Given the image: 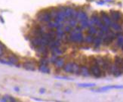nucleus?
I'll use <instances>...</instances> for the list:
<instances>
[{
	"label": "nucleus",
	"instance_id": "obj_1",
	"mask_svg": "<svg viewBox=\"0 0 123 102\" xmlns=\"http://www.w3.org/2000/svg\"><path fill=\"white\" fill-rule=\"evenodd\" d=\"M69 39L75 43H82L84 41V37L82 33V28L81 26H77L73 30L69 32Z\"/></svg>",
	"mask_w": 123,
	"mask_h": 102
},
{
	"label": "nucleus",
	"instance_id": "obj_3",
	"mask_svg": "<svg viewBox=\"0 0 123 102\" xmlns=\"http://www.w3.org/2000/svg\"><path fill=\"white\" fill-rule=\"evenodd\" d=\"M89 70H90V73L96 78L100 77L103 74L102 70H101V68L98 65H97V64H92V65L91 66V67L89 68Z\"/></svg>",
	"mask_w": 123,
	"mask_h": 102
},
{
	"label": "nucleus",
	"instance_id": "obj_15",
	"mask_svg": "<svg viewBox=\"0 0 123 102\" xmlns=\"http://www.w3.org/2000/svg\"><path fill=\"white\" fill-rule=\"evenodd\" d=\"M55 66L58 68H61V67H63L64 64H65V61H64V59L62 58V57H57L56 59V61H55Z\"/></svg>",
	"mask_w": 123,
	"mask_h": 102
},
{
	"label": "nucleus",
	"instance_id": "obj_16",
	"mask_svg": "<svg viewBox=\"0 0 123 102\" xmlns=\"http://www.w3.org/2000/svg\"><path fill=\"white\" fill-rule=\"evenodd\" d=\"M23 66L26 70H35V69H36V67L34 64L30 61L25 62Z\"/></svg>",
	"mask_w": 123,
	"mask_h": 102
},
{
	"label": "nucleus",
	"instance_id": "obj_23",
	"mask_svg": "<svg viewBox=\"0 0 123 102\" xmlns=\"http://www.w3.org/2000/svg\"><path fill=\"white\" fill-rule=\"evenodd\" d=\"M39 70L42 73H50V69L49 68L48 65H40Z\"/></svg>",
	"mask_w": 123,
	"mask_h": 102
},
{
	"label": "nucleus",
	"instance_id": "obj_30",
	"mask_svg": "<svg viewBox=\"0 0 123 102\" xmlns=\"http://www.w3.org/2000/svg\"><path fill=\"white\" fill-rule=\"evenodd\" d=\"M5 49H6V48H5V45L2 43V42H0V57H2L3 55Z\"/></svg>",
	"mask_w": 123,
	"mask_h": 102
},
{
	"label": "nucleus",
	"instance_id": "obj_20",
	"mask_svg": "<svg viewBox=\"0 0 123 102\" xmlns=\"http://www.w3.org/2000/svg\"><path fill=\"white\" fill-rule=\"evenodd\" d=\"M51 52L54 55L56 56H60L63 54V51L60 49L59 47H57V48H54V49H51Z\"/></svg>",
	"mask_w": 123,
	"mask_h": 102
},
{
	"label": "nucleus",
	"instance_id": "obj_26",
	"mask_svg": "<svg viewBox=\"0 0 123 102\" xmlns=\"http://www.w3.org/2000/svg\"><path fill=\"white\" fill-rule=\"evenodd\" d=\"M73 73L79 75L80 73V66L77 64H73Z\"/></svg>",
	"mask_w": 123,
	"mask_h": 102
},
{
	"label": "nucleus",
	"instance_id": "obj_18",
	"mask_svg": "<svg viewBox=\"0 0 123 102\" xmlns=\"http://www.w3.org/2000/svg\"><path fill=\"white\" fill-rule=\"evenodd\" d=\"M36 49H37V52L41 54V55H44V56L45 55H47L48 51H47V49H46V46H45V45H40L39 47H37Z\"/></svg>",
	"mask_w": 123,
	"mask_h": 102
},
{
	"label": "nucleus",
	"instance_id": "obj_22",
	"mask_svg": "<svg viewBox=\"0 0 123 102\" xmlns=\"http://www.w3.org/2000/svg\"><path fill=\"white\" fill-rule=\"evenodd\" d=\"M78 20L75 18H69L68 20V25H69L71 27H76Z\"/></svg>",
	"mask_w": 123,
	"mask_h": 102
},
{
	"label": "nucleus",
	"instance_id": "obj_19",
	"mask_svg": "<svg viewBox=\"0 0 123 102\" xmlns=\"http://www.w3.org/2000/svg\"><path fill=\"white\" fill-rule=\"evenodd\" d=\"M114 64L121 68L122 66L123 65V57H122L120 56H116L114 60Z\"/></svg>",
	"mask_w": 123,
	"mask_h": 102
},
{
	"label": "nucleus",
	"instance_id": "obj_29",
	"mask_svg": "<svg viewBox=\"0 0 123 102\" xmlns=\"http://www.w3.org/2000/svg\"><path fill=\"white\" fill-rule=\"evenodd\" d=\"M57 12H58V9H56V8H52L49 13H50V15L51 17V19H54L57 17Z\"/></svg>",
	"mask_w": 123,
	"mask_h": 102
},
{
	"label": "nucleus",
	"instance_id": "obj_5",
	"mask_svg": "<svg viewBox=\"0 0 123 102\" xmlns=\"http://www.w3.org/2000/svg\"><path fill=\"white\" fill-rule=\"evenodd\" d=\"M122 14L119 11H110V18L114 22H118L122 19Z\"/></svg>",
	"mask_w": 123,
	"mask_h": 102
},
{
	"label": "nucleus",
	"instance_id": "obj_6",
	"mask_svg": "<svg viewBox=\"0 0 123 102\" xmlns=\"http://www.w3.org/2000/svg\"><path fill=\"white\" fill-rule=\"evenodd\" d=\"M100 19H101V21H102V23L104 24H105L106 26H110L112 22H113L110 16L108 14H106L105 12L101 13V18H100Z\"/></svg>",
	"mask_w": 123,
	"mask_h": 102
},
{
	"label": "nucleus",
	"instance_id": "obj_14",
	"mask_svg": "<svg viewBox=\"0 0 123 102\" xmlns=\"http://www.w3.org/2000/svg\"><path fill=\"white\" fill-rule=\"evenodd\" d=\"M49 47L51 49H54V48H57V47H60L61 46V42L59 40H55V39H53L51 40L49 43Z\"/></svg>",
	"mask_w": 123,
	"mask_h": 102
},
{
	"label": "nucleus",
	"instance_id": "obj_9",
	"mask_svg": "<svg viewBox=\"0 0 123 102\" xmlns=\"http://www.w3.org/2000/svg\"><path fill=\"white\" fill-rule=\"evenodd\" d=\"M82 76H85V77H88V76H90V70H89V68H88L86 66H81L80 67V73Z\"/></svg>",
	"mask_w": 123,
	"mask_h": 102
},
{
	"label": "nucleus",
	"instance_id": "obj_31",
	"mask_svg": "<svg viewBox=\"0 0 123 102\" xmlns=\"http://www.w3.org/2000/svg\"><path fill=\"white\" fill-rule=\"evenodd\" d=\"M63 30L65 32H67V33H69L71 30H72V27L69 25H67V26H64L63 27Z\"/></svg>",
	"mask_w": 123,
	"mask_h": 102
},
{
	"label": "nucleus",
	"instance_id": "obj_13",
	"mask_svg": "<svg viewBox=\"0 0 123 102\" xmlns=\"http://www.w3.org/2000/svg\"><path fill=\"white\" fill-rule=\"evenodd\" d=\"M31 43H32V45H34L35 48H37V47L42 45L41 37H37V36L34 37V38H33V39H32Z\"/></svg>",
	"mask_w": 123,
	"mask_h": 102
},
{
	"label": "nucleus",
	"instance_id": "obj_11",
	"mask_svg": "<svg viewBox=\"0 0 123 102\" xmlns=\"http://www.w3.org/2000/svg\"><path fill=\"white\" fill-rule=\"evenodd\" d=\"M63 70L66 73H73V63H67L65 65H63Z\"/></svg>",
	"mask_w": 123,
	"mask_h": 102
},
{
	"label": "nucleus",
	"instance_id": "obj_7",
	"mask_svg": "<svg viewBox=\"0 0 123 102\" xmlns=\"http://www.w3.org/2000/svg\"><path fill=\"white\" fill-rule=\"evenodd\" d=\"M74 18L76 19L78 21H79V22H80V21H82V20L88 19V16H87V14L85 12H76Z\"/></svg>",
	"mask_w": 123,
	"mask_h": 102
},
{
	"label": "nucleus",
	"instance_id": "obj_2",
	"mask_svg": "<svg viewBox=\"0 0 123 102\" xmlns=\"http://www.w3.org/2000/svg\"><path fill=\"white\" fill-rule=\"evenodd\" d=\"M37 19H38V20L41 21V22L48 23L51 20V17L50 15L49 12L42 11V12L39 13L38 15H37Z\"/></svg>",
	"mask_w": 123,
	"mask_h": 102
},
{
	"label": "nucleus",
	"instance_id": "obj_17",
	"mask_svg": "<svg viewBox=\"0 0 123 102\" xmlns=\"http://www.w3.org/2000/svg\"><path fill=\"white\" fill-rule=\"evenodd\" d=\"M93 43L94 45V47L96 48H98L101 45V44L103 43V39L101 38L100 36H97V37H94V39Z\"/></svg>",
	"mask_w": 123,
	"mask_h": 102
},
{
	"label": "nucleus",
	"instance_id": "obj_34",
	"mask_svg": "<svg viewBox=\"0 0 123 102\" xmlns=\"http://www.w3.org/2000/svg\"><path fill=\"white\" fill-rule=\"evenodd\" d=\"M98 5H104L105 3V1H100V2H97Z\"/></svg>",
	"mask_w": 123,
	"mask_h": 102
},
{
	"label": "nucleus",
	"instance_id": "obj_35",
	"mask_svg": "<svg viewBox=\"0 0 123 102\" xmlns=\"http://www.w3.org/2000/svg\"><path fill=\"white\" fill-rule=\"evenodd\" d=\"M121 70H122V72L123 73V65L122 66V67H121Z\"/></svg>",
	"mask_w": 123,
	"mask_h": 102
},
{
	"label": "nucleus",
	"instance_id": "obj_32",
	"mask_svg": "<svg viewBox=\"0 0 123 102\" xmlns=\"http://www.w3.org/2000/svg\"><path fill=\"white\" fill-rule=\"evenodd\" d=\"M40 62H41V65H47V64H48V61L46 60L45 58L42 59Z\"/></svg>",
	"mask_w": 123,
	"mask_h": 102
},
{
	"label": "nucleus",
	"instance_id": "obj_28",
	"mask_svg": "<svg viewBox=\"0 0 123 102\" xmlns=\"http://www.w3.org/2000/svg\"><path fill=\"white\" fill-rule=\"evenodd\" d=\"M117 42H116V45L117 46H119V47H122L123 46V36L122 35H120L118 37H117Z\"/></svg>",
	"mask_w": 123,
	"mask_h": 102
},
{
	"label": "nucleus",
	"instance_id": "obj_10",
	"mask_svg": "<svg viewBox=\"0 0 123 102\" xmlns=\"http://www.w3.org/2000/svg\"><path fill=\"white\" fill-rule=\"evenodd\" d=\"M91 20L92 21V23L94 25H96L97 26H98L99 25H100L102 24V21H101V19L99 16H98L97 14H93L92 16V18H91Z\"/></svg>",
	"mask_w": 123,
	"mask_h": 102
},
{
	"label": "nucleus",
	"instance_id": "obj_27",
	"mask_svg": "<svg viewBox=\"0 0 123 102\" xmlns=\"http://www.w3.org/2000/svg\"><path fill=\"white\" fill-rule=\"evenodd\" d=\"M79 87H83V88H90V87H94L96 84L95 83H79L78 84Z\"/></svg>",
	"mask_w": 123,
	"mask_h": 102
},
{
	"label": "nucleus",
	"instance_id": "obj_33",
	"mask_svg": "<svg viewBox=\"0 0 123 102\" xmlns=\"http://www.w3.org/2000/svg\"><path fill=\"white\" fill-rule=\"evenodd\" d=\"M56 78H58V79H70L68 77H61V76H57Z\"/></svg>",
	"mask_w": 123,
	"mask_h": 102
},
{
	"label": "nucleus",
	"instance_id": "obj_21",
	"mask_svg": "<svg viewBox=\"0 0 123 102\" xmlns=\"http://www.w3.org/2000/svg\"><path fill=\"white\" fill-rule=\"evenodd\" d=\"M110 27H111L115 31H119V30H121V28H122L120 24H119L118 22H114V21H113V22H112Z\"/></svg>",
	"mask_w": 123,
	"mask_h": 102
},
{
	"label": "nucleus",
	"instance_id": "obj_36",
	"mask_svg": "<svg viewBox=\"0 0 123 102\" xmlns=\"http://www.w3.org/2000/svg\"><path fill=\"white\" fill-rule=\"evenodd\" d=\"M41 92H42V93H43V92H44V89H41Z\"/></svg>",
	"mask_w": 123,
	"mask_h": 102
},
{
	"label": "nucleus",
	"instance_id": "obj_8",
	"mask_svg": "<svg viewBox=\"0 0 123 102\" xmlns=\"http://www.w3.org/2000/svg\"><path fill=\"white\" fill-rule=\"evenodd\" d=\"M123 85H110V86H105L100 88L99 89L96 90V92H103V91H107L110 89H122Z\"/></svg>",
	"mask_w": 123,
	"mask_h": 102
},
{
	"label": "nucleus",
	"instance_id": "obj_25",
	"mask_svg": "<svg viewBox=\"0 0 123 102\" xmlns=\"http://www.w3.org/2000/svg\"><path fill=\"white\" fill-rule=\"evenodd\" d=\"M94 39V36H92V35H90V34H88V35L85 38V42H87V43H88V44L93 43Z\"/></svg>",
	"mask_w": 123,
	"mask_h": 102
},
{
	"label": "nucleus",
	"instance_id": "obj_12",
	"mask_svg": "<svg viewBox=\"0 0 123 102\" xmlns=\"http://www.w3.org/2000/svg\"><path fill=\"white\" fill-rule=\"evenodd\" d=\"M8 59L9 62L12 64H18L19 61L18 57L15 55H14V54H11V55H9L8 57Z\"/></svg>",
	"mask_w": 123,
	"mask_h": 102
},
{
	"label": "nucleus",
	"instance_id": "obj_4",
	"mask_svg": "<svg viewBox=\"0 0 123 102\" xmlns=\"http://www.w3.org/2000/svg\"><path fill=\"white\" fill-rule=\"evenodd\" d=\"M109 72L110 73H112L115 76H120L122 72V70L119 67H118L117 65H116L115 64H112L111 66L109 69Z\"/></svg>",
	"mask_w": 123,
	"mask_h": 102
},
{
	"label": "nucleus",
	"instance_id": "obj_24",
	"mask_svg": "<svg viewBox=\"0 0 123 102\" xmlns=\"http://www.w3.org/2000/svg\"><path fill=\"white\" fill-rule=\"evenodd\" d=\"M98 33V29L95 27V26H90L89 27V30H88V33L90 34V35H95V34H97Z\"/></svg>",
	"mask_w": 123,
	"mask_h": 102
}]
</instances>
